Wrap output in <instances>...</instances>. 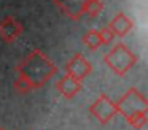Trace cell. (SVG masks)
Listing matches in <instances>:
<instances>
[{
  "instance_id": "6da1fadb",
  "label": "cell",
  "mask_w": 148,
  "mask_h": 130,
  "mask_svg": "<svg viewBox=\"0 0 148 130\" xmlns=\"http://www.w3.org/2000/svg\"><path fill=\"white\" fill-rule=\"evenodd\" d=\"M19 76L30 89L43 86L56 73V65L45 57L40 51H34L26 57L23 63L18 67Z\"/></svg>"
},
{
  "instance_id": "7a4b0ae2",
  "label": "cell",
  "mask_w": 148,
  "mask_h": 130,
  "mask_svg": "<svg viewBox=\"0 0 148 130\" xmlns=\"http://www.w3.org/2000/svg\"><path fill=\"white\" fill-rule=\"evenodd\" d=\"M105 62L116 75L121 76L137 62V57H135V54L124 43H118L105 56Z\"/></svg>"
},
{
  "instance_id": "3957f363",
  "label": "cell",
  "mask_w": 148,
  "mask_h": 130,
  "mask_svg": "<svg viewBox=\"0 0 148 130\" xmlns=\"http://www.w3.org/2000/svg\"><path fill=\"white\" fill-rule=\"evenodd\" d=\"M53 3L67 18L73 19V21H80L83 18V14H86L84 10H86L88 0H53Z\"/></svg>"
},
{
  "instance_id": "277c9868",
  "label": "cell",
  "mask_w": 148,
  "mask_h": 130,
  "mask_svg": "<svg viewBox=\"0 0 148 130\" xmlns=\"http://www.w3.org/2000/svg\"><path fill=\"white\" fill-rule=\"evenodd\" d=\"M65 70H67V75L72 76V78L83 79L84 76H88L91 73L92 67H91L89 62H88V59H84L81 54H75V56L69 60Z\"/></svg>"
},
{
  "instance_id": "5b68a950",
  "label": "cell",
  "mask_w": 148,
  "mask_h": 130,
  "mask_svg": "<svg viewBox=\"0 0 148 130\" xmlns=\"http://www.w3.org/2000/svg\"><path fill=\"white\" fill-rule=\"evenodd\" d=\"M23 33V25L18 22L16 18L13 16H7L0 21V37L5 41L11 43V41L18 40V37Z\"/></svg>"
},
{
  "instance_id": "8992f818",
  "label": "cell",
  "mask_w": 148,
  "mask_h": 130,
  "mask_svg": "<svg viewBox=\"0 0 148 130\" xmlns=\"http://www.w3.org/2000/svg\"><path fill=\"white\" fill-rule=\"evenodd\" d=\"M115 108L116 106L105 97V95H100V97L96 100V103L92 105V113L96 114L97 117H100L102 120H107L108 117L113 116Z\"/></svg>"
},
{
  "instance_id": "52a82bcc",
  "label": "cell",
  "mask_w": 148,
  "mask_h": 130,
  "mask_svg": "<svg viewBox=\"0 0 148 130\" xmlns=\"http://www.w3.org/2000/svg\"><path fill=\"white\" fill-rule=\"evenodd\" d=\"M132 21L127 18V16L124 14L123 11L116 13V16L112 19V22H110L108 27L112 29V32L115 35H118V37H123V35H126L129 30L132 29Z\"/></svg>"
},
{
  "instance_id": "ba28073f",
  "label": "cell",
  "mask_w": 148,
  "mask_h": 130,
  "mask_svg": "<svg viewBox=\"0 0 148 130\" xmlns=\"http://www.w3.org/2000/svg\"><path fill=\"white\" fill-rule=\"evenodd\" d=\"M80 87H81L80 79H75L69 75H65L64 78H61L58 82V91L61 92L62 95H65V97H73V95L80 91Z\"/></svg>"
},
{
  "instance_id": "9c48e42d",
  "label": "cell",
  "mask_w": 148,
  "mask_h": 130,
  "mask_svg": "<svg viewBox=\"0 0 148 130\" xmlns=\"http://www.w3.org/2000/svg\"><path fill=\"white\" fill-rule=\"evenodd\" d=\"M83 41H84V44H86L88 48H91V49H96V48H99L100 44H103V40H102V37H100L99 30H89L86 35H84Z\"/></svg>"
},
{
  "instance_id": "30bf717a",
  "label": "cell",
  "mask_w": 148,
  "mask_h": 130,
  "mask_svg": "<svg viewBox=\"0 0 148 130\" xmlns=\"http://www.w3.org/2000/svg\"><path fill=\"white\" fill-rule=\"evenodd\" d=\"M102 11H103V2L102 0H88L86 10H84L86 14H89L91 18H97Z\"/></svg>"
}]
</instances>
